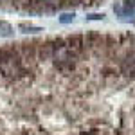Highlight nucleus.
<instances>
[{"instance_id":"f257e3e1","label":"nucleus","mask_w":135,"mask_h":135,"mask_svg":"<svg viewBox=\"0 0 135 135\" xmlns=\"http://www.w3.org/2000/svg\"><path fill=\"white\" fill-rule=\"evenodd\" d=\"M0 135H135V34L0 47Z\"/></svg>"},{"instance_id":"7ed1b4c3","label":"nucleus","mask_w":135,"mask_h":135,"mask_svg":"<svg viewBox=\"0 0 135 135\" xmlns=\"http://www.w3.org/2000/svg\"><path fill=\"white\" fill-rule=\"evenodd\" d=\"M13 34V27L9 22L0 20V36H11Z\"/></svg>"},{"instance_id":"423d86ee","label":"nucleus","mask_w":135,"mask_h":135,"mask_svg":"<svg viewBox=\"0 0 135 135\" xmlns=\"http://www.w3.org/2000/svg\"><path fill=\"white\" fill-rule=\"evenodd\" d=\"M90 20H99V18H103V15H92V16H88Z\"/></svg>"},{"instance_id":"f03ea898","label":"nucleus","mask_w":135,"mask_h":135,"mask_svg":"<svg viewBox=\"0 0 135 135\" xmlns=\"http://www.w3.org/2000/svg\"><path fill=\"white\" fill-rule=\"evenodd\" d=\"M123 4H124V7H121V6H115L114 7L117 15H124V16H128V15H135V2L133 0H124Z\"/></svg>"},{"instance_id":"39448f33","label":"nucleus","mask_w":135,"mask_h":135,"mask_svg":"<svg viewBox=\"0 0 135 135\" xmlns=\"http://www.w3.org/2000/svg\"><path fill=\"white\" fill-rule=\"evenodd\" d=\"M72 20H74V15H70V13H63L61 16H60V22L61 23H70Z\"/></svg>"},{"instance_id":"20e7f679","label":"nucleus","mask_w":135,"mask_h":135,"mask_svg":"<svg viewBox=\"0 0 135 135\" xmlns=\"http://www.w3.org/2000/svg\"><path fill=\"white\" fill-rule=\"evenodd\" d=\"M20 29L23 32H40V31H43L42 27H34V25H27V23H20Z\"/></svg>"}]
</instances>
